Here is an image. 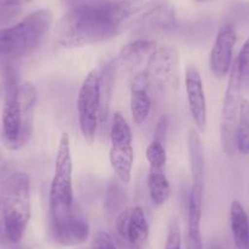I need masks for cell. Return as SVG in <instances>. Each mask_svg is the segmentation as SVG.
Segmentation results:
<instances>
[{"instance_id": "cell-1", "label": "cell", "mask_w": 249, "mask_h": 249, "mask_svg": "<svg viewBox=\"0 0 249 249\" xmlns=\"http://www.w3.org/2000/svg\"><path fill=\"white\" fill-rule=\"evenodd\" d=\"M104 1H81L62 16L55 27V39L64 48L83 47L116 37L103 13Z\"/></svg>"}, {"instance_id": "cell-2", "label": "cell", "mask_w": 249, "mask_h": 249, "mask_svg": "<svg viewBox=\"0 0 249 249\" xmlns=\"http://www.w3.org/2000/svg\"><path fill=\"white\" fill-rule=\"evenodd\" d=\"M37 89L31 82L11 80L1 117V140L8 149L18 150L28 143L35 128Z\"/></svg>"}, {"instance_id": "cell-3", "label": "cell", "mask_w": 249, "mask_h": 249, "mask_svg": "<svg viewBox=\"0 0 249 249\" xmlns=\"http://www.w3.org/2000/svg\"><path fill=\"white\" fill-rule=\"evenodd\" d=\"M0 208L6 241L18 243L31 219V181L25 172H15L5 179L1 188Z\"/></svg>"}, {"instance_id": "cell-4", "label": "cell", "mask_w": 249, "mask_h": 249, "mask_svg": "<svg viewBox=\"0 0 249 249\" xmlns=\"http://www.w3.org/2000/svg\"><path fill=\"white\" fill-rule=\"evenodd\" d=\"M54 21L52 11L40 9L11 27L0 30V57H20L37 49Z\"/></svg>"}, {"instance_id": "cell-5", "label": "cell", "mask_w": 249, "mask_h": 249, "mask_svg": "<svg viewBox=\"0 0 249 249\" xmlns=\"http://www.w3.org/2000/svg\"><path fill=\"white\" fill-rule=\"evenodd\" d=\"M179 59L175 48L158 47L147 60L142 75L148 89L160 93H175L179 86Z\"/></svg>"}, {"instance_id": "cell-6", "label": "cell", "mask_w": 249, "mask_h": 249, "mask_svg": "<svg viewBox=\"0 0 249 249\" xmlns=\"http://www.w3.org/2000/svg\"><path fill=\"white\" fill-rule=\"evenodd\" d=\"M167 0H112L103 3V13L116 35L154 15L166 5Z\"/></svg>"}, {"instance_id": "cell-7", "label": "cell", "mask_w": 249, "mask_h": 249, "mask_svg": "<svg viewBox=\"0 0 249 249\" xmlns=\"http://www.w3.org/2000/svg\"><path fill=\"white\" fill-rule=\"evenodd\" d=\"M49 236L56 244L73 247L85 243L89 237V225L80 208L49 209Z\"/></svg>"}, {"instance_id": "cell-8", "label": "cell", "mask_w": 249, "mask_h": 249, "mask_svg": "<svg viewBox=\"0 0 249 249\" xmlns=\"http://www.w3.org/2000/svg\"><path fill=\"white\" fill-rule=\"evenodd\" d=\"M75 204L72 192V158L70 137L62 133L55 159L54 177L49 191V209L70 208Z\"/></svg>"}, {"instance_id": "cell-9", "label": "cell", "mask_w": 249, "mask_h": 249, "mask_svg": "<svg viewBox=\"0 0 249 249\" xmlns=\"http://www.w3.org/2000/svg\"><path fill=\"white\" fill-rule=\"evenodd\" d=\"M242 83L239 76L238 68H237L236 60L232 64L230 71L229 83H227L226 92L224 98V107H222L221 124H220V133H221L222 149L225 154L229 157L236 154V133L237 124H238L239 109L242 103Z\"/></svg>"}, {"instance_id": "cell-10", "label": "cell", "mask_w": 249, "mask_h": 249, "mask_svg": "<svg viewBox=\"0 0 249 249\" xmlns=\"http://www.w3.org/2000/svg\"><path fill=\"white\" fill-rule=\"evenodd\" d=\"M110 164L121 182L131 181L135 153L132 147V131L121 112H115L110 131Z\"/></svg>"}, {"instance_id": "cell-11", "label": "cell", "mask_w": 249, "mask_h": 249, "mask_svg": "<svg viewBox=\"0 0 249 249\" xmlns=\"http://www.w3.org/2000/svg\"><path fill=\"white\" fill-rule=\"evenodd\" d=\"M78 124L83 138L92 144L97 135L98 122L100 117L99 99V73L93 70L86 76L80 88L77 98Z\"/></svg>"}, {"instance_id": "cell-12", "label": "cell", "mask_w": 249, "mask_h": 249, "mask_svg": "<svg viewBox=\"0 0 249 249\" xmlns=\"http://www.w3.org/2000/svg\"><path fill=\"white\" fill-rule=\"evenodd\" d=\"M188 158H190L191 172H192V188L188 200V213L203 214V198H204V148L197 130H190L187 137Z\"/></svg>"}, {"instance_id": "cell-13", "label": "cell", "mask_w": 249, "mask_h": 249, "mask_svg": "<svg viewBox=\"0 0 249 249\" xmlns=\"http://www.w3.org/2000/svg\"><path fill=\"white\" fill-rule=\"evenodd\" d=\"M236 42L237 33L234 26L232 23H225L221 26L216 35L209 59L210 70L216 78H224L231 71Z\"/></svg>"}, {"instance_id": "cell-14", "label": "cell", "mask_w": 249, "mask_h": 249, "mask_svg": "<svg viewBox=\"0 0 249 249\" xmlns=\"http://www.w3.org/2000/svg\"><path fill=\"white\" fill-rule=\"evenodd\" d=\"M184 82H186V93L191 115L198 132H204L207 126V99H205L204 86L202 77L196 66L190 65L184 72Z\"/></svg>"}, {"instance_id": "cell-15", "label": "cell", "mask_w": 249, "mask_h": 249, "mask_svg": "<svg viewBox=\"0 0 249 249\" xmlns=\"http://www.w3.org/2000/svg\"><path fill=\"white\" fill-rule=\"evenodd\" d=\"M116 231L122 239L132 246H141L149 236V224L143 208L126 209L116 217Z\"/></svg>"}, {"instance_id": "cell-16", "label": "cell", "mask_w": 249, "mask_h": 249, "mask_svg": "<svg viewBox=\"0 0 249 249\" xmlns=\"http://www.w3.org/2000/svg\"><path fill=\"white\" fill-rule=\"evenodd\" d=\"M152 109V99L142 75L135 78L131 89V114L136 124H142L148 119Z\"/></svg>"}, {"instance_id": "cell-17", "label": "cell", "mask_w": 249, "mask_h": 249, "mask_svg": "<svg viewBox=\"0 0 249 249\" xmlns=\"http://www.w3.org/2000/svg\"><path fill=\"white\" fill-rule=\"evenodd\" d=\"M230 221L237 249H249V217L243 205L233 200L230 208Z\"/></svg>"}, {"instance_id": "cell-18", "label": "cell", "mask_w": 249, "mask_h": 249, "mask_svg": "<svg viewBox=\"0 0 249 249\" xmlns=\"http://www.w3.org/2000/svg\"><path fill=\"white\" fill-rule=\"evenodd\" d=\"M157 43L150 39H138L124 45L121 49L120 56L127 65L137 66L144 60L149 59L150 55L157 49Z\"/></svg>"}, {"instance_id": "cell-19", "label": "cell", "mask_w": 249, "mask_h": 249, "mask_svg": "<svg viewBox=\"0 0 249 249\" xmlns=\"http://www.w3.org/2000/svg\"><path fill=\"white\" fill-rule=\"evenodd\" d=\"M148 190H149L150 199L154 205L160 207L167 202L171 195V187L164 169H149Z\"/></svg>"}, {"instance_id": "cell-20", "label": "cell", "mask_w": 249, "mask_h": 249, "mask_svg": "<svg viewBox=\"0 0 249 249\" xmlns=\"http://www.w3.org/2000/svg\"><path fill=\"white\" fill-rule=\"evenodd\" d=\"M99 73V99H100V121L107 119L109 112L110 100H111L112 87L115 78V65L112 62H107L103 66Z\"/></svg>"}, {"instance_id": "cell-21", "label": "cell", "mask_w": 249, "mask_h": 249, "mask_svg": "<svg viewBox=\"0 0 249 249\" xmlns=\"http://www.w3.org/2000/svg\"><path fill=\"white\" fill-rule=\"evenodd\" d=\"M237 152L243 155L249 154V100L242 99L239 109L238 124L236 133Z\"/></svg>"}, {"instance_id": "cell-22", "label": "cell", "mask_w": 249, "mask_h": 249, "mask_svg": "<svg viewBox=\"0 0 249 249\" xmlns=\"http://www.w3.org/2000/svg\"><path fill=\"white\" fill-rule=\"evenodd\" d=\"M147 160L150 165V169H165L166 165V150L162 142L153 141L147 148Z\"/></svg>"}, {"instance_id": "cell-23", "label": "cell", "mask_w": 249, "mask_h": 249, "mask_svg": "<svg viewBox=\"0 0 249 249\" xmlns=\"http://www.w3.org/2000/svg\"><path fill=\"white\" fill-rule=\"evenodd\" d=\"M237 68L241 76L242 89L249 90V37L242 45L241 52L236 59Z\"/></svg>"}, {"instance_id": "cell-24", "label": "cell", "mask_w": 249, "mask_h": 249, "mask_svg": "<svg viewBox=\"0 0 249 249\" xmlns=\"http://www.w3.org/2000/svg\"><path fill=\"white\" fill-rule=\"evenodd\" d=\"M89 249H117L112 237L107 232L99 231L94 234Z\"/></svg>"}, {"instance_id": "cell-25", "label": "cell", "mask_w": 249, "mask_h": 249, "mask_svg": "<svg viewBox=\"0 0 249 249\" xmlns=\"http://www.w3.org/2000/svg\"><path fill=\"white\" fill-rule=\"evenodd\" d=\"M165 249H181V230L176 221L172 222L170 226Z\"/></svg>"}, {"instance_id": "cell-26", "label": "cell", "mask_w": 249, "mask_h": 249, "mask_svg": "<svg viewBox=\"0 0 249 249\" xmlns=\"http://www.w3.org/2000/svg\"><path fill=\"white\" fill-rule=\"evenodd\" d=\"M167 130H169V117L161 116L159 121H158L157 127H155L154 140L164 143L165 138H166V135H167Z\"/></svg>"}, {"instance_id": "cell-27", "label": "cell", "mask_w": 249, "mask_h": 249, "mask_svg": "<svg viewBox=\"0 0 249 249\" xmlns=\"http://www.w3.org/2000/svg\"><path fill=\"white\" fill-rule=\"evenodd\" d=\"M33 0H0V8H9V9H15L21 5L31 3Z\"/></svg>"}, {"instance_id": "cell-28", "label": "cell", "mask_w": 249, "mask_h": 249, "mask_svg": "<svg viewBox=\"0 0 249 249\" xmlns=\"http://www.w3.org/2000/svg\"><path fill=\"white\" fill-rule=\"evenodd\" d=\"M4 239H6L5 232H4V229H1V227H0V244L3 243Z\"/></svg>"}]
</instances>
